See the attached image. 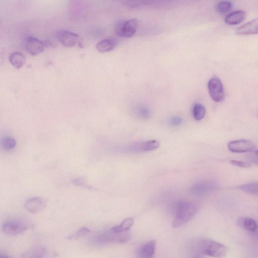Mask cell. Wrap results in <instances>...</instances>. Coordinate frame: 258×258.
<instances>
[{
  "mask_svg": "<svg viewBox=\"0 0 258 258\" xmlns=\"http://www.w3.org/2000/svg\"><path fill=\"white\" fill-rule=\"evenodd\" d=\"M198 206L194 202L181 201L175 208V215L172 222L174 228L179 227L187 223L196 213Z\"/></svg>",
  "mask_w": 258,
  "mask_h": 258,
  "instance_id": "1",
  "label": "cell"
},
{
  "mask_svg": "<svg viewBox=\"0 0 258 258\" xmlns=\"http://www.w3.org/2000/svg\"><path fill=\"white\" fill-rule=\"evenodd\" d=\"M156 241H149L142 244L137 250L136 258H154Z\"/></svg>",
  "mask_w": 258,
  "mask_h": 258,
  "instance_id": "10",
  "label": "cell"
},
{
  "mask_svg": "<svg viewBox=\"0 0 258 258\" xmlns=\"http://www.w3.org/2000/svg\"><path fill=\"white\" fill-rule=\"evenodd\" d=\"M16 145L15 140L10 137H6L1 141V146L5 150H10L13 149Z\"/></svg>",
  "mask_w": 258,
  "mask_h": 258,
  "instance_id": "24",
  "label": "cell"
},
{
  "mask_svg": "<svg viewBox=\"0 0 258 258\" xmlns=\"http://www.w3.org/2000/svg\"><path fill=\"white\" fill-rule=\"evenodd\" d=\"M195 247L200 254L215 258L224 257L228 253V248L225 245L208 238L198 240Z\"/></svg>",
  "mask_w": 258,
  "mask_h": 258,
  "instance_id": "2",
  "label": "cell"
},
{
  "mask_svg": "<svg viewBox=\"0 0 258 258\" xmlns=\"http://www.w3.org/2000/svg\"><path fill=\"white\" fill-rule=\"evenodd\" d=\"M29 225L28 222L23 220H11L4 223L2 230L6 234L15 235L25 231L28 229Z\"/></svg>",
  "mask_w": 258,
  "mask_h": 258,
  "instance_id": "5",
  "label": "cell"
},
{
  "mask_svg": "<svg viewBox=\"0 0 258 258\" xmlns=\"http://www.w3.org/2000/svg\"><path fill=\"white\" fill-rule=\"evenodd\" d=\"M230 163L231 164H232L233 165L239 166V167H244V168H247V167H249L251 166L250 164L248 162L241 161H238V160H231Z\"/></svg>",
  "mask_w": 258,
  "mask_h": 258,
  "instance_id": "26",
  "label": "cell"
},
{
  "mask_svg": "<svg viewBox=\"0 0 258 258\" xmlns=\"http://www.w3.org/2000/svg\"><path fill=\"white\" fill-rule=\"evenodd\" d=\"M134 223V219L128 218L124 220L120 224L111 228L110 230L115 232H125L132 227Z\"/></svg>",
  "mask_w": 258,
  "mask_h": 258,
  "instance_id": "20",
  "label": "cell"
},
{
  "mask_svg": "<svg viewBox=\"0 0 258 258\" xmlns=\"http://www.w3.org/2000/svg\"><path fill=\"white\" fill-rule=\"evenodd\" d=\"M208 88L210 95L214 101L220 102L223 101L225 92L223 84L219 78H211L208 82Z\"/></svg>",
  "mask_w": 258,
  "mask_h": 258,
  "instance_id": "6",
  "label": "cell"
},
{
  "mask_svg": "<svg viewBox=\"0 0 258 258\" xmlns=\"http://www.w3.org/2000/svg\"><path fill=\"white\" fill-rule=\"evenodd\" d=\"M24 49L31 55H35L41 53L44 48V43L33 36H27L23 40Z\"/></svg>",
  "mask_w": 258,
  "mask_h": 258,
  "instance_id": "9",
  "label": "cell"
},
{
  "mask_svg": "<svg viewBox=\"0 0 258 258\" xmlns=\"http://www.w3.org/2000/svg\"><path fill=\"white\" fill-rule=\"evenodd\" d=\"M44 206V201L41 198L38 197L29 199L25 205L26 210L31 213H36L40 211Z\"/></svg>",
  "mask_w": 258,
  "mask_h": 258,
  "instance_id": "13",
  "label": "cell"
},
{
  "mask_svg": "<svg viewBox=\"0 0 258 258\" xmlns=\"http://www.w3.org/2000/svg\"><path fill=\"white\" fill-rule=\"evenodd\" d=\"M90 232V230L86 227H82L68 237L69 239H76L82 237Z\"/></svg>",
  "mask_w": 258,
  "mask_h": 258,
  "instance_id": "25",
  "label": "cell"
},
{
  "mask_svg": "<svg viewBox=\"0 0 258 258\" xmlns=\"http://www.w3.org/2000/svg\"><path fill=\"white\" fill-rule=\"evenodd\" d=\"M229 151L234 153L251 152L255 149V145L250 140L240 139L229 142L227 145Z\"/></svg>",
  "mask_w": 258,
  "mask_h": 258,
  "instance_id": "8",
  "label": "cell"
},
{
  "mask_svg": "<svg viewBox=\"0 0 258 258\" xmlns=\"http://www.w3.org/2000/svg\"><path fill=\"white\" fill-rule=\"evenodd\" d=\"M0 258H10V257L6 254H1Z\"/></svg>",
  "mask_w": 258,
  "mask_h": 258,
  "instance_id": "29",
  "label": "cell"
},
{
  "mask_svg": "<svg viewBox=\"0 0 258 258\" xmlns=\"http://www.w3.org/2000/svg\"><path fill=\"white\" fill-rule=\"evenodd\" d=\"M46 250L43 246H37L25 251L21 258H43Z\"/></svg>",
  "mask_w": 258,
  "mask_h": 258,
  "instance_id": "19",
  "label": "cell"
},
{
  "mask_svg": "<svg viewBox=\"0 0 258 258\" xmlns=\"http://www.w3.org/2000/svg\"><path fill=\"white\" fill-rule=\"evenodd\" d=\"M238 188L249 194L258 195V182L240 185Z\"/></svg>",
  "mask_w": 258,
  "mask_h": 258,
  "instance_id": "22",
  "label": "cell"
},
{
  "mask_svg": "<svg viewBox=\"0 0 258 258\" xmlns=\"http://www.w3.org/2000/svg\"><path fill=\"white\" fill-rule=\"evenodd\" d=\"M138 114L143 118H148L150 115L149 111L147 108L144 107H141L138 109Z\"/></svg>",
  "mask_w": 258,
  "mask_h": 258,
  "instance_id": "27",
  "label": "cell"
},
{
  "mask_svg": "<svg viewBox=\"0 0 258 258\" xmlns=\"http://www.w3.org/2000/svg\"><path fill=\"white\" fill-rule=\"evenodd\" d=\"M238 35H249L258 33V18L240 26L236 30Z\"/></svg>",
  "mask_w": 258,
  "mask_h": 258,
  "instance_id": "11",
  "label": "cell"
},
{
  "mask_svg": "<svg viewBox=\"0 0 258 258\" xmlns=\"http://www.w3.org/2000/svg\"><path fill=\"white\" fill-rule=\"evenodd\" d=\"M160 142L156 140H152L139 143L133 147V150L138 151H150L158 148Z\"/></svg>",
  "mask_w": 258,
  "mask_h": 258,
  "instance_id": "17",
  "label": "cell"
},
{
  "mask_svg": "<svg viewBox=\"0 0 258 258\" xmlns=\"http://www.w3.org/2000/svg\"><path fill=\"white\" fill-rule=\"evenodd\" d=\"M130 238V234L125 232H115L110 229L97 234L94 239L96 243L102 244L108 243H120L127 241Z\"/></svg>",
  "mask_w": 258,
  "mask_h": 258,
  "instance_id": "3",
  "label": "cell"
},
{
  "mask_svg": "<svg viewBox=\"0 0 258 258\" xmlns=\"http://www.w3.org/2000/svg\"><path fill=\"white\" fill-rule=\"evenodd\" d=\"M216 187V183L211 181L198 183L191 187V192L196 195H202L209 192Z\"/></svg>",
  "mask_w": 258,
  "mask_h": 258,
  "instance_id": "12",
  "label": "cell"
},
{
  "mask_svg": "<svg viewBox=\"0 0 258 258\" xmlns=\"http://www.w3.org/2000/svg\"><path fill=\"white\" fill-rule=\"evenodd\" d=\"M237 224L241 228L249 232H255L257 229L256 221L250 217H243L239 218Z\"/></svg>",
  "mask_w": 258,
  "mask_h": 258,
  "instance_id": "16",
  "label": "cell"
},
{
  "mask_svg": "<svg viewBox=\"0 0 258 258\" xmlns=\"http://www.w3.org/2000/svg\"><path fill=\"white\" fill-rule=\"evenodd\" d=\"M138 26V20L137 18H132L126 21L119 20L115 24L114 31L118 36L128 38L135 34Z\"/></svg>",
  "mask_w": 258,
  "mask_h": 258,
  "instance_id": "4",
  "label": "cell"
},
{
  "mask_svg": "<svg viewBox=\"0 0 258 258\" xmlns=\"http://www.w3.org/2000/svg\"><path fill=\"white\" fill-rule=\"evenodd\" d=\"M194 258H204V257L201 256L200 255H196V256H195L194 257Z\"/></svg>",
  "mask_w": 258,
  "mask_h": 258,
  "instance_id": "30",
  "label": "cell"
},
{
  "mask_svg": "<svg viewBox=\"0 0 258 258\" xmlns=\"http://www.w3.org/2000/svg\"><path fill=\"white\" fill-rule=\"evenodd\" d=\"M182 122V119L179 116H174L170 119V123L171 125L177 126Z\"/></svg>",
  "mask_w": 258,
  "mask_h": 258,
  "instance_id": "28",
  "label": "cell"
},
{
  "mask_svg": "<svg viewBox=\"0 0 258 258\" xmlns=\"http://www.w3.org/2000/svg\"><path fill=\"white\" fill-rule=\"evenodd\" d=\"M9 59L11 64L17 69L22 68L26 61L25 55L19 51L11 53L9 56Z\"/></svg>",
  "mask_w": 258,
  "mask_h": 258,
  "instance_id": "18",
  "label": "cell"
},
{
  "mask_svg": "<svg viewBox=\"0 0 258 258\" xmlns=\"http://www.w3.org/2000/svg\"><path fill=\"white\" fill-rule=\"evenodd\" d=\"M232 8V4L229 1H220L216 6L217 11L220 14H225L230 11Z\"/></svg>",
  "mask_w": 258,
  "mask_h": 258,
  "instance_id": "23",
  "label": "cell"
},
{
  "mask_svg": "<svg viewBox=\"0 0 258 258\" xmlns=\"http://www.w3.org/2000/svg\"><path fill=\"white\" fill-rule=\"evenodd\" d=\"M246 12L243 10H237L228 14L225 17V22L228 25H236L243 21Z\"/></svg>",
  "mask_w": 258,
  "mask_h": 258,
  "instance_id": "15",
  "label": "cell"
},
{
  "mask_svg": "<svg viewBox=\"0 0 258 258\" xmlns=\"http://www.w3.org/2000/svg\"><path fill=\"white\" fill-rule=\"evenodd\" d=\"M117 44V42L115 38L109 37L99 41L96 44V48L100 52H106L114 49Z\"/></svg>",
  "mask_w": 258,
  "mask_h": 258,
  "instance_id": "14",
  "label": "cell"
},
{
  "mask_svg": "<svg viewBox=\"0 0 258 258\" xmlns=\"http://www.w3.org/2000/svg\"><path fill=\"white\" fill-rule=\"evenodd\" d=\"M206 114L205 106L200 103H196L192 108V115L195 119L200 120L203 119Z\"/></svg>",
  "mask_w": 258,
  "mask_h": 258,
  "instance_id": "21",
  "label": "cell"
},
{
  "mask_svg": "<svg viewBox=\"0 0 258 258\" xmlns=\"http://www.w3.org/2000/svg\"><path fill=\"white\" fill-rule=\"evenodd\" d=\"M56 37L63 45L68 47H74L80 44V36L67 30H60L56 33Z\"/></svg>",
  "mask_w": 258,
  "mask_h": 258,
  "instance_id": "7",
  "label": "cell"
}]
</instances>
